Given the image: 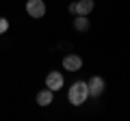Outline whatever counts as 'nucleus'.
<instances>
[{
    "label": "nucleus",
    "instance_id": "nucleus-1",
    "mask_svg": "<svg viewBox=\"0 0 130 121\" xmlns=\"http://www.w3.org/2000/svg\"><path fill=\"white\" fill-rule=\"evenodd\" d=\"M89 97V89H87V82L78 80L70 87V93H67V99H70L72 106H83Z\"/></svg>",
    "mask_w": 130,
    "mask_h": 121
},
{
    "label": "nucleus",
    "instance_id": "nucleus-2",
    "mask_svg": "<svg viewBox=\"0 0 130 121\" xmlns=\"http://www.w3.org/2000/svg\"><path fill=\"white\" fill-rule=\"evenodd\" d=\"M26 13L35 19H41L46 15V2L43 0H28L26 2Z\"/></svg>",
    "mask_w": 130,
    "mask_h": 121
},
{
    "label": "nucleus",
    "instance_id": "nucleus-3",
    "mask_svg": "<svg viewBox=\"0 0 130 121\" xmlns=\"http://www.w3.org/2000/svg\"><path fill=\"white\" fill-rule=\"evenodd\" d=\"M87 89H89V95H91V97H100V95L104 93V89H106L104 78H100V76H93V78L87 82Z\"/></svg>",
    "mask_w": 130,
    "mask_h": 121
},
{
    "label": "nucleus",
    "instance_id": "nucleus-4",
    "mask_svg": "<svg viewBox=\"0 0 130 121\" xmlns=\"http://www.w3.org/2000/svg\"><path fill=\"white\" fill-rule=\"evenodd\" d=\"M46 87L50 89V91H59V89L63 87V74H61V71H50V74L46 76Z\"/></svg>",
    "mask_w": 130,
    "mask_h": 121
},
{
    "label": "nucleus",
    "instance_id": "nucleus-5",
    "mask_svg": "<svg viewBox=\"0 0 130 121\" xmlns=\"http://www.w3.org/2000/svg\"><path fill=\"white\" fill-rule=\"evenodd\" d=\"M63 67L67 71H78L80 67H83V58H80L78 54H67L63 58Z\"/></svg>",
    "mask_w": 130,
    "mask_h": 121
},
{
    "label": "nucleus",
    "instance_id": "nucleus-6",
    "mask_svg": "<svg viewBox=\"0 0 130 121\" xmlns=\"http://www.w3.org/2000/svg\"><path fill=\"white\" fill-rule=\"evenodd\" d=\"M93 7H95L93 0H78V2H74V13L76 15H89L93 11Z\"/></svg>",
    "mask_w": 130,
    "mask_h": 121
},
{
    "label": "nucleus",
    "instance_id": "nucleus-7",
    "mask_svg": "<svg viewBox=\"0 0 130 121\" xmlns=\"http://www.w3.org/2000/svg\"><path fill=\"white\" fill-rule=\"evenodd\" d=\"M52 93H54V91H50V89H43V91H39L37 93V104L39 106H50L52 104Z\"/></svg>",
    "mask_w": 130,
    "mask_h": 121
},
{
    "label": "nucleus",
    "instance_id": "nucleus-8",
    "mask_svg": "<svg viewBox=\"0 0 130 121\" xmlns=\"http://www.w3.org/2000/svg\"><path fill=\"white\" fill-rule=\"evenodd\" d=\"M74 28L78 30V33L89 30V19H87V15H76V19H74Z\"/></svg>",
    "mask_w": 130,
    "mask_h": 121
},
{
    "label": "nucleus",
    "instance_id": "nucleus-9",
    "mask_svg": "<svg viewBox=\"0 0 130 121\" xmlns=\"http://www.w3.org/2000/svg\"><path fill=\"white\" fill-rule=\"evenodd\" d=\"M7 30H9V19H5V17H0V35H5Z\"/></svg>",
    "mask_w": 130,
    "mask_h": 121
}]
</instances>
